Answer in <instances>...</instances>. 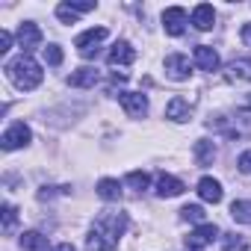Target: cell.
<instances>
[{"instance_id":"cell-34","label":"cell","mask_w":251,"mask_h":251,"mask_svg":"<svg viewBox=\"0 0 251 251\" xmlns=\"http://www.w3.org/2000/svg\"><path fill=\"white\" fill-rule=\"evenodd\" d=\"M189 251H192V248H189Z\"/></svg>"},{"instance_id":"cell-19","label":"cell","mask_w":251,"mask_h":251,"mask_svg":"<svg viewBox=\"0 0 251 251\" xmlns=\"http://www.w3.org/2000/svg\"><path fill=\"white\" fill-rule=\"evenodd\" d=\"M98 195H100L103 201H118V198H121V183H118L115 177H100V180H98Z\"/></svg>"},{"instance_id":"cell-9","label":"cell","mask_w":251,"mask_h":251,"mask_svg":"<svg viewBox=\"0 0 251 251\" xmlns=\"http://www.w3.org/2000/svg\"><path fill=\"white\" fill-rule=\"evenodd\" d=\"M18 45L24 48V53H30V50H36L39 45H42V30L33 24V21H24L21 27H18Z\"/></svg>"},{"instance_id":"cell-22","label":"cell","mask_w":251,"mask_h":251,"mask_svg":"<svg viewBox=\"0 0 251 251\" xmlns=\"http://www.w3.org/2000/svg\"><path fill=\"white\" fill-rule=\"evenodd\" d=\"M230 216L239 225H251V201H233L230 204Z\"/></svg>"},{"instance_id":"cell-26","label":"cell","mask_w":251,"mask_h":251,"mask_svg":"<svg viewBox=\"0 0 251 251\" xmlns=\"http://www.w3.org/2000/svg\"><path fill=\"white\" fill-rule=\"evenodd\" d=\"M45 62L53 65V68L62 65V48H59V45H48V48H45Z\"/></svg>"},{"instance_id":"cell-2","label":"cell","mask_w":251,"mask_h":251,"mask_svg":"<svg viewBox=\"0 0 251 251\" xmlns=\"http://www.w3.org/2000/svg\"><path fill=\"white\" fill-rule=\"evenodd\" d=\"M30 142H33V130L27 127L24 121L9 124V127L3 130V136H0V148H3V151H18V148H27Z\"/></svg>"},{"instance_id":"cell-11","label":"cell","mask_w":251,"mask_h":251,"mask_svg":"<svg viewBox=\"0 0 251 251\" xmlns=\"http://www.w3.org/2000/svg\"><path fill=\"white\" fill-rule=\"evenodd\" d=\"M227 83H251V56L248 59H233L225 71Z\"/></svg>"},{"instance_id":"cell-25","label":"cell","mask_w":251,"mask_h":251,"mask_svg":"<svg viewBox=\"0 0 251 251\" xmlns=\"http://www.w3.org/2000/svg\"><path fill=\"white\" fill-rule=\"evenodd\" d=\"M180 219H186V222H198V225H204V210H201L198 204H186V207L180 210Z\"/></svg>"},{"instance_id":"cell-21","label":"cell","mask_w":251,"mask_h":251,"mask_svg":"<svg viewBox=\"0 0 251 251\" xmlns=\"http://www.w3.org/2000/svg\"><path fill=\"white\" fill-rule=\"evenodd\" d=\"M216 160V145L210 139H198L195 142V163L198 166H210Z\"/></svg>"},{"instance_id":"cell-17","label":"cell","mask_w":251,"mask_h":251,"mask_svg":"<svg viewBox=\"0 0 251 251\" xmlns=\"http://www.w3.org/2000/svg\"><path fill=\"white\" fill-rule=\"evenodd\" d=\"M98 77H100L98 68H89V65H86V68H77V71L68 77V86H74V89H92V86L98 83Z\"/></svg>"},{"instance_id":"cell-4","label":"cell","mask_w":251,"mask_h":251,"mask_svg":"<svg viewBox=\"0 0 251 251\" xmlns=\"http://www.w3.org/2000/svg\"><path fill=\"white\" fill-rule=\"evenodd\" d=\"M109 33H106V27H92V30H86V33H80L77 36V42H74V48L80 50V56H95V50H98V45L106 39Z\"/></svg>"},{"instance_id":"cell-8","label":"cell","mask_w":251,"mask_h":251,"mask_svg":"<svg viewBox=\"0 0 251 251\" xmlns=\"http://www.w3.org/2000/svg\"><path fill=\"white\" fill-rule=\"evenodd\" d=\"M163 30H166L169 36H180V33L186 30V9H180V6L166 9V12H163Z\"/></svg>"},{"instance_id":"cell-31","label":"cell","mask_w":251,"mask_h":251,"mask_svg":"<svg viewBox=\"0 0 251 251\" xmlns=\"http://www.w3.org/2000/svg\"><path fill=\"white\" fill-rule=\"evenodd\" d=\"M71 3H74V6L80 9V15H83V12H92V9H95V3H92V0H71Z\"/></svg>"},{"instance_id":"cell-23","label":"cell","mask_w":251,"mask_h":251,"mask_svg":"<svg viewBox=\"0 0 251 251\" xmlns=\"http://www.w3.org/2000/svg\"><path fill=\"white\" fill-rule=\"evenodd\" d=\"M124 183H127L130 189H136V192H145V189L151 186V177H148L145 172H130V175H127V180H124Z\"/></svg>"},{"instance_id":"cell-15","label":"cell","mask_w":251,"mask_h":251,"mask_svg":"<svg viewBox=\"0 0 251 251\" xmlns=\"http://www.w3.org/2000/svg\"><path fill=\"white\" fill-rule=\"evenodd\" d=\"M192 56H195V65H198L201 71H216V68H219V53H216L210 45H198Z\"/></svg>"},{"instance_id":"cell-12","label":"cell","mask_w":251,"mask_h":251,"mask_svg":"<svg viewBox=\"0 0 251 251\" xmlns=\"http://www.w3.org/2000/svg\"><path fill=\"white\" fill-rule=\"evenodd\" d=\"M213 24H216L213 6H210V3H198V6L192 9V27L201 30V33H207V30H213Z\"/></svg>"},{"instance_id":"cell-7","label":"cell","mask_w":251,"mask_h":251,"mask_svg":"<svg viewBox=\"0 0 251 251\" xmlns=\"http://www.w3.org/2000/svg\"><path fill=\"white\" fill-rule=\"evenodd\" d=\"M213 239H219V227H216L213 222H204V225H198V227L186 236V248L201 251V248H204V245H210Z\"/></svg>"},{"instance_id":"cell-32","label":"cell","mask_w":251,"mask_h":251,"mask_svg":"<svg viewBox=\"0 0 251 251\" xmlns=\"http://www.w3.org/2000/svg\"><path fill=\"white\" fill-rule=\"evenodd\" d=\"M239 36H242V42H245V48H251V24H242V30H239Z\"/></svg>"},{"instance_id":"cell-18","label":"cell","mask_w":251,"mask_h":251,"mask_svg":"<svg viewBox=\"0 0 251 251\" xmlns=\"http://www.w3.org/2000/svg\"><path fill=\"white\" fill-rule=\"evenodd\" d=\"M115 245L118 242H112L103 230H98V227H92L89 230V236H86V248L89 251H115Z\"/></svg>"},{"instance_id":"cell-29","label":"cell","mask_w":251,"mask_h":251,"mask_svg":"<svg viewBox=\"0 0 251 251\" xmlns=\"http://www.w3.org/2000/svg\"><path fill=\"white\" fill-rule=\"evenodd\" d=\"M236 169H239L242 175H251V151H242V154H239V160H236Z\"/></svg>"},{"instance_id":"cell-30","label":"cell","mask_w":251,"mask_h":251,"mask_svg":"<svg viewBox=\"0 0 251 251\" xmlns=\"http://www.w3.org/2000/svg\"><path fill=\"white\" fill-rule=\"evenodd\" d=\"M9 48H12V33L9 30H0V56L9 53Z\"/></svg>"},{"instance_id":"cell-5","label":"cell","mask_w":251,"mask_h":251,"mask_svg":"<svg viewBox=\"0 0 251 251\" xmlns=\"http://www.w3.org/2000/svg\"><path fill=\"white\" fill-rule=\"evenodd\" d=\"M166 74H169L175 83H186V80L192 77V62H189V56H183V53H169V56H166Z\"/></svg>"},{"instance_id":"cell-10","label":"cell","mask_w":251,"mask_h":251,"mask_svg":"<svg viewBox=\"0 0 251 251\" xmlns=\"http://www.w3.org/2000/svg\"><path fill=\"white\" fill-rule=\"evenodd\" d=\"M133 59H136V50H133L130 42H115L109 48V56H106L109 65H130Z\"/></svg>"},{"instance_id":"cell-3","label":"cell","mask_w":251,"mask_h":251,"mask_svg":"<svg viewBox=\"0 0 251 251\" xmlns=\"http://www.w3.org/2000/svg\"><path fill=\"white\" fill-rule=\"evenodd\" d=\"M95 227H98V230H103L112 242H118V239H121V233L127 230V216H124V213H103V216L95 222Z\"/></svg>"},{"instance_id":"cell-33","label":"cell","mask_w":251,"mask_h":251,"mask_svg":"<svg viewBox=\"0 0 251 251\" xmlns=\"http://www.w3.org/2000/svg\"><path fill=\"white\" fill-rule=\"evenodd\" d=\"M53 251H74V245H68V242H62V245H56Z\"/></svg>"},{"instance_id":"cell-24","label":"cell","mask_w":251,"mask_h":251,"mask_svg":"<svg viewBox=\"0 0 251 251\" xmlns=\"http://www.w3.org/2000/svg\"><path fill=\"white\" fill-rule=\"evenodd\" d=\"M56 18H59L62 24H74V21L80 18V9H77L74 3H59V6H56Z\"/></svg>"},{"instance_id":"cell-20","label":"cell","mask_w":251,"mask_h":251,"mask_svg":"<svg viewBox=\"0 0 251 251\" xmlns=\"http://www.w3.org/2000/svg\"><path fill=\"white\" fill-rule=\"evenodd\" d=\"M21 248L24 251H48V236H42L39 230H24L21 233Z\"/></svg>"},{"instance_id":"cell-6","label":"cell","mask_w":251,"mask_h":251,"mask_svg":"<svg viewBox=\"0 0 251 251\" xmlns=\"http://www.w3.org/2000/svg\"><path fill=\"white\" fill-rule=\"evenodd\" d=\"M118 100H121L124 112H127L130 118H142V115H148V95H142V92H121Z\"/></svg>"},{"instance_id":"cell-13","label":"cell","mask_w":251,"mask_h":251,"mask_svg":"<svg viewBox=\"0 0 251 251\" xmlns=\"http://www.w3.org/2000/svg\"><path fill=\"white\" fill-rule=\"evenodd\" d=\"M183 180H177L175 175H160L157 177V195L160 198H177V195H183Z\"/></svg>"},{"instance_id":"cell-27","label":"cell","mask_w":251,"mask_h":251,"mask_svg":"<svg viewBox=\"0 0 251 251\" xmlns=\"http://www.w3.org/2000/svg\"><path fill=\"white\" fill-rule=\"evenodd\" d=\"M0 213H3V230L9 233V230L15 227V219H18V210H15L12 204H3V210H0Z\"/></svg>"},{"instance_id":"cell-1","label":"cell","mask_w":251,"mask_h":251,"mask_svg":"<svg viewBox=\"0 0 251 251\" xmlns=\"http://www.w3.org/2000/svg\"><path fill=\"white\" fill-rule=\"evenodd\" d=\"M6 77H9L21 92H30V89H36V86L42 83L45 71H42V65H39L30 53H21V56H15V59L6 65Z\"/></svg>"},{"instance_id":"cell-14","label":"cell","mask_w":251,"mask_h":251,"mask_svg":"<svg viewBox=\"0 0 251 251\" xmlns=\"http://www.w3.org/2000/svg\"><path fill=\"white\" fill-rule=\"evenodd\" d=\"M198 195H201V201H207V204H219L222 201V183L216 180V177H201L198 180Z\"/></svg>"},{"instance_id":"cell-16","label":"cell","mask_w":251,"mask_h":251,"mask_svg":"<svg viewBox=\"0 0 251 251\" xmlns=\"http://www.w3.org/2000/svg\"><path fill=\"white\" fill-rule=\"evenodd\" d=\"M189 115H192L189 100H183V98H172V100H169V106H166V118H169V121L183 124V121H189Z\"/></svg>"},{"instance_id":"cell-28","label":"cell","mask_w":251,"mask_h":251,"mask_svg":"<svg viewBox=\"0 0 251 251\" xmlns=\"http://www.w3.org/2000/svg\"><path fill=\"white\" fill-rule=\"evenodd\" d=\"M225 251H245V239L239 233H227L225 236Z\"/></svg>"}]
</instances>
